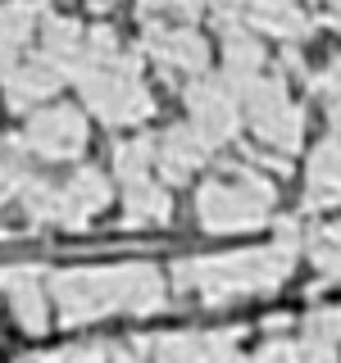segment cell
Here are the masks:
<instances>
[{"label":"cell","mask_w":341,"mask_h":363,"mask_svg":"<svg viewBox=\"0 0 341 363\" xmlns=\"http://www.w3.org/2000/svg\"><path fill=\"white\" fill-rule=\"evenodd\" d=\"M314 264H318V268H328L332 277H341V227H332V232H328V241L318 245Z\"/></svg>","instance_id":"cell-4"},{"label":"cell","mask_w":341,"mask_h":363,"mask_svg":"<svg viewBox=\"0 0 341 363\" xmlns=\"http://www.w3.org/2000/svg\"><path fill=\"white\" fill-rule=\"evenodd\" d=\"M77 132H82V123H77L68 109H55L32 128V141H41L45 155H73L77 150Z\"/></svg>","instance_id":"cell-1"},{"label":"cell","mask_w":341,"mask_h":363,"mask_svg":"<svg viewBox=\"0 0 341 363\" xmlns=\"http://www.w3.org/2000/svg\"><path fill=\"white\" fill-rule=\"evenodd\" d=\"M105 200H109V191H105V182H100V173H82V177H73V186H68V196H64V213H73V223H77V218H87V213H96Z\"/></svg>","instance_id":"cell-2"},{"label":"cell","mask_w":341,"mask_h":363,"mask_svg":"<svg viewBox=\"0 0 341 363\" xmlns=\"http://www.w3.org/2000/svg\"><path fill=\"white\" fill-rule=\"evenodd\" d=\"M200 145V141H196ZM191 145V136L187 132H173L168 136V145H164V164H168V173H182V168H191L200 159V150Z\"/></svg>","instance_id":"cell-3"}]
</instances>
